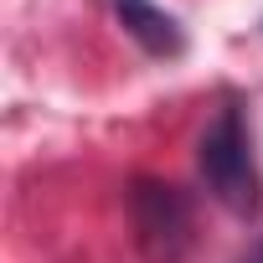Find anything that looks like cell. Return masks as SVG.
<instances>
[{
	"label": "cell",
	"mask_w": 263,
	"mask_h": 263,
	"mask_svg": "<svg viewBox=\"0 0 263 263\" xmlns=\"http://www.w3.org/2000/svg\"><path fill=\"white\" fill-rule=\"evenodd\" d=\"M196 171H201V186L206 196L253 222L263 212V171H258V155H253V135H248V119L237 103H222L212 114V124L201 129L196 140Z\"/></svg>",
	"instance_id": "obj_1"
},
{
	"label": "cell",
	"mask_w": 263,
	"mask_h": 263,
	"mask_svg": "<svg viewBox=\"0 0 263 263\" xmlns=\"http://www.w3.org/2000/svg\"><path fill=\"white\" fill-rule=\"evenodd\" d=\"M114 16L119 26L135 36L150 57H181L186 52V31L171 11H160L155 0H114Z\"/></svg>",
	"instance_id": "obj_2"
},
{
	"label": "cell",
	"mask_w": 263,
	"mask_h": 263,
	"mask_svg": "<svg viewBox=\"0 0 263 263\" xmlns=\"http://www.w3.org/2000/svg\"><path fill=\"white\" fill-rule=\"evenodd\" d=\"M135 212H140V232H145V242H155V237H186V201H181V191H171V186H140L135 191Z\"/></svg>",
	"instance_id": "obj_3"
},
{
	"label": "cell",
	"mask_w": 263,
	"mask_h": 263,
	"mask_svg": "<svg viewBox=\"0 0 263 263\" xmlns=\"http://www.w3.org/2000/svg\"><path fill=\"white\" fill-rule=\"evenodd\" d=\"M242 263H263V242H258V248H253V253H248Z\"/></svg>",
	"instance_id": "obj_4"
}]
</instances>
